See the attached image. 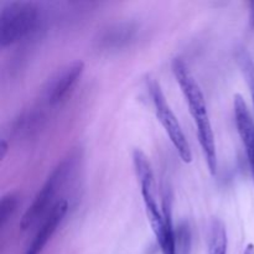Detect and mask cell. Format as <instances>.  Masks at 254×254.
<instances>
[{"label": "cell", "mask_w": 254, "mask_h": 254, "mask_svg": "<svg viewBox=\"0 0 254 254\" xmlns=\"http://www.w3.org/2000/svg\"><path fill=\"white\" fill-rule=\"evenodd\" d=\"M84 71V64L82 61H74L62 69L61 73L56 77L47 92V101L51 106L61 103L68 97L72 89L74 88L78 79L81 78Z\"/></svg>", "instance_id": "8"}, {"label": "cell", "mask_w": 254, "mask_h": 254, "mask_svg": "<svg viewBox=\"0 0 254 254\" xmlns=\"http://www.w3.org/2000/svg\"><path fill=\"white\" fill-rule=\"evenodd\" d=\"M19 205V198L15 193H6L0 201V227L4 228L5 225L11 220Z\"/></svg>", "instance_id": "11"}, {"label": "cell", "mask_w": 254, "mask_h": 254, "mask_svg": "<svg viewBox=\"0 0 254 254\" xmlns=\"http://www.w3.org/2000/svg\"><path fill=\"white\" fill-rule=\"evenodd\" d=\"M77 159H78V155L76 153H71L61 163L55 166L51 174L47 176L42 188L36 193L32 203L22 215L21 220H20L21 231H27L29 228H31L47 211H50V208H52L54 206H51L52 201H54L57 191L64 185L68 176L71 175Z\"/></svg>", "instance_id": "4"}, {"label": "cell", "mask_w": 254, "mask_h": 254, "mask_svg": "<svg viewBox=\"0 0 254 254\" xmlns=\"http://www.w3.org/2000/svg\"><path fill=\"white\" fill-rule=\"evenodd\" d=\"M131 159L136 178L140 183V192L146 217L161 254H178V235L174 227L170 197L166 196L164 198L163 208L159 207L156 201L155 176L148 156L140 149H134Z\"/></svg>", "instance_id": "1"}, {"label": "cell", "mask_w": 254, "mask_h": 254, "mask_svg": "<svg viewBox=\"0 0 254 254\" xmlns=\"http://www.w3.org/2000/svg\"><path fill=\"white\" fill-rule=\"evenodd\" d=\"M67 210H68V202L66 200H59L56 203H54L51 210L47 212L42 226L39 228L35 237L32 238L25 254H40L42 252L45 246L51 240L54 233L56 232L57 227L66 216Z\"/></svg>", "instance_id": "7"}, {"label": "cell", "mask_w": 254, "mask_h": 254, "mask_svg": "<svg viewBox=\"0 0 254 254\" xmlns=\"http://www.w3.org/2000/svg\"><path fill=\"white\" fill-rule=\"evenodd\" d=\"M149 91H150L151 102H153L156 118L168 134L174 148L176 149L179 156L184 163H191L192 161V151H191L188 138L184 133V129L179 122L178 117L175 116L170 104L166 101V97L161 89L160 84L155 79H151L150 83H149Z\"/></svg>", "instance_id": "5"}, {"label": "cell", "mask_w": 254, "mask_h": 254, "mask_svg": "<svg viewBox=\"0 0 254 254\" xmlns=\"http://www.w3.org/2000/svg\"><path fill=\"white\" fill-rule=\"evenodd\" d=\"M171 68H173V73L175 76L176 82L179 83L181 92L185 97L189 111H190L193 122H195L197 138L200 141L201 150H202L208 171L212 175H216L218 163L217 153H216L215 134H213L212 124H211L210 116H208V108L202 89L198 86L195 77L191 73L190 68L184 62L183 59L175 57L171 62Z\"/></svg>", "instance_id": "2"}, {"label": "cell", "mask_w": 254, "mask_h": 254, "mask_svg": "<svg viewBox=\"0 0 254 254\" xmlns=\"http://www.w3.org/2000/svg\"><path fill=\"white\" fill-rule=\"evenodd\" d=\"M233 114L254 181V119L241 94H235L233 97Z\"/></svg>", "instance_id": "6"}, {"label": "cell", "mask_w": 254, "mask_h": 254, "mask_svg": "<svg viewBox=\"0 0 254 254\" xmlns=\"http://www.w3.org/2000/svg\"><path fill=\"white\" fill-rule=\"evenodd\" d=\"M190 232L186 227H181L178 236V254H190Z\"/></svg>", "instance_id": "12"}, {"label": "cell", "mask_w": 254, "mask_h": 254, "mask_svg": "<svg viewBox=\"0 0 254 254\" xmlns=\"http://www.w3.org/2000/svg\"><path fill=\"white\" fill-rule=\"evenodd\" d=\"M227 247L228 238L225 225L221 220L215 218L211 223L208 254H227Z\"/></svg>", "instance_id": "9"}, {"label": "cell", "mask_w": 254, "mask_h": 254, "mask_svg": "<svg viewBox=\"0 0 254 254\" xmlns=\"http://www.w3.org/2000/svg\"><path fill=\"white\" fill-rule=\"evenodd\" d=\"M236 60L238 62V66L241 67L243 76H245L246 82L250 87L251 97H252V103L254 107V60L251 56L250 52L246 49L238 47L236 51Z\"/></svg>", "instance_id": "10"}, {"label": "cell", "mask_w": 254, "mask_h": 254, "mask_svg": "<svg viewBox=\"0 0 254 254\" xmlns=\"http://www.w3.org/2000/svg\"><path fill=\"white\" fill-rule=\"evenodd\" d=\"M40 9L36 2L10 1L0 11V46L6 47L21 41L36 30Z\"/></svg>", "instance_id": "3"}, {"label": "cell", "mask_w": 254, "mask_h": 254, "mask_svg": "<svg viewBox=\"0 0 254 254\" xmlns=\"http://www.w3.org/2000/svg\"><path fill=\"white\" fill-rule=\"evenodd\" d=\"M6 151H7V143L5 140H1V144H0V158L4 159Z\"/></svg>", "instance_id": "13"}]
</instances>
